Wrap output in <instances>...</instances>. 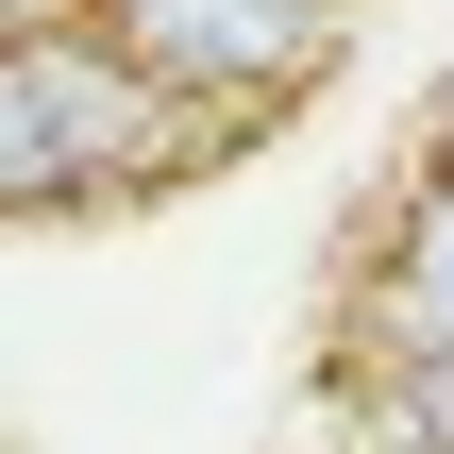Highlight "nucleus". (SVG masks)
<instances>
[{
	"label": "nucleus",
	"instance_id": "f03ea898",
	"mask_svg": "<svg viewBox=\"0 0 454 454\" xmlns=\"http://www.w3.org/2000/svg\"><path fill=\"white\" fill-rule=\"evenodd\" d=\"M101 34L185 101V118H219L236 152L354 51V0H101Z\"/></svg>",
	"mask_w": 454,
	"mask_h": 454
},
{
	"label": "nucleus",
	"instance_id": "f257e3e1",
	"mask_svg": "<svg viewBox=\"0 0 454 454\" xmlns=\"http://www.w3.org/2000/svg\"><path fill=\"white\" fill-rule=\"evenodd\" d=\"M219 152H236V135L185 118L101 17L0 34V185H17V219H135V202L202 185Z\"/></svg>",
	"mask_w": 454,
	"mask_h": 454
},
{
	"label": "nucleus",
	"instance_id": "20e7f679",
	"mask_svg": "<svg viewBox=\"0 0 454 454\" xmlns=\"http://www.w3.org/2000/svg\"><path fill=\"white\" fill-rule=\"evenodd\" d=\"M0 17H17V34H67V17H101V0H0Z\"/></svg>",
	"mask_w": 454,
	"mask_h": 454
},
{
	"label": "nucleus",
	"instance_id": "423d86ee",
	"mask_svg": "<svg viewBox=\"0 0 454 454\" xmlns=\"http://www.w3.org/2000/svg\"><path fill=\"white\" fill-rule=\"evenodd\" d=\"M337 454H404V438H337Z\"/></svg>",
	"mask_w": 454,
	"mask_h": 454
},
{
	"label": "nucleus",
	"instance_id": "7ed1b4c3",
	"mask_svg": "<svg viewBox=\"0 0 454 454\" xmlns=\"http://www.w3.org/2000/svg\"><path fill=\"white\" fill-rule=\"evenodd\" d=\"M404 371H454V152L404 168V202H371L337 303V387H404Z\"/></svg>",
	"mask_w": 454,
	"mask_h": 454
},
{
	"label": "nucleus",
	"instance_id": "39448f33",
	"mask_svg": "<svg viewBox=\"0 0 454 454\" xmlns=\"http://www.w3.org/2000/svg\"><path fill=\"white\" fill-rule=\"evenodd\" d=\"M421 152H454V67H438V84H421Z\"/></svg>",
	"mask_w": 454,
	"mask_h": 454
}]
</instances>
